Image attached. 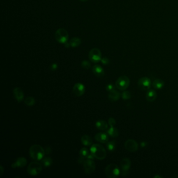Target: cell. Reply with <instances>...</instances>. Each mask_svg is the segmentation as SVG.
<instances>
[{
  "mask_svg": "<svg viewBox=\"0 0 178 178\" xmlns=\"http://www.w3.org/2000/svg\"><path fill=\"white\" fill-rule=\"evenodd\" d=\"M90 152L97 159L103 160L107 156V152L102 145L98 144L92 145L90 147Z\"/></svg>",
  "mask_w": 178,
  "mask_h": 178,
  "instance_id": "2",
  "label": "cell"
},
{
  "mask_svg": "<svg viewBox=\"0 0 178 178\" xmlns=\"http://www.w3.org/2000/svg\"><path fill=\"white\" fill-rule=\"evenodd\" d=\"M42 167L41 163L37 161L32 162L29 164L27 168V172L32 176L38 175L42 171Z\"/></svg>",
  "mask_w": 178,
  "mask_h": 178,
  "instance_id": "4",
  "label": "cell"
},
{
  "mask_svg": "<svg viewBox=\"0 0 178 178\" xmlns=\"http://www.w3.org/2000/svg\"><path fill=\"white\" fill-rule=\"evenodd\" d=\"M115 87H116L115 85V86L113 84H108V85H107V86H106V90H107L108 92H112L113 90H115Z\"/></svg>",
  "mask_w": 178,
  "mask_h": 178,
  "instance_id": "30",
  "label": "cell"
},
{
  "mask_svg": "<svg viewBox=\"0 0 178 178\" xmlns=\"http://www.w3.org/2000/svg\"><path fill=\"white\" fill-rule=\"evenodd\" d=\"M157 95L156 92L154 89H149L147 92L146 98L148 101L153 102L156 99Z\"/></svg>",
  "mask_w": 178,
  "mask_h": 178,
  "instance_id": "18",
  "label": "cell"
},
{
  "mask_svg": "<svg viewBox=\"0 0 178 178\" xmlns=\"http://www.w3.org/2000/svg\"><path fill=\"white\" fill-rule=\"evenodd\" d=\"M13 94L14 97L18 102H21L24 100V92L21 88L15 87L13 90Z\"/></svg>",
  "mask_w": 178,
  "mask_h": 178,
  "instance_id": "15",
  "label": "cell"
},
{
  "mask_svg": "<svg viewBox=\"0 0 178 178\" xmlns=\"http://www.w3.org/2000/svg\"><path fill=\"white\" fill-rule=\"evenodd\" d=\"M81 40L79 38L74 37L70 40V44L72 47L76 48L79 47L81 44Z\"/></svg>",
  "mask_w": 178,
  "mask_h": 178,
  "instance_id": "24",
  "label": "cell"
},
{
  "mask_svg": "<svg viewBox=\"0 0 178 178\" xmlns=\"http://www.w3.org/2000/svg\"><path fill=\"white\" fill-rule=\"evenodd\" d=\"M96 126L99 130H106L108 128V125L106 121L103 120H99L96 122Z\"/></svg>",
  "mask_w": 178,
  "mask_h": 178,
  "instance_id": "22",
  "label": "cell"
},
{
  "mask_svg": "<svg viewBox=\"0 0 178 178\" xmlns=\"http://www.w3.org/2000/svg\"><path fill=\"white\" fill-rule=\"evenodd\" d=\"M53 160L51 158L49 157H43L41 159V163L45 167H49L52 164Z\"/></svg>",
  "mask_w": 178,
  "mask_h": 178,
  "instance_id": "25",
  "label": "cell"
},
{
  "mask_svg": "<svg viewBox=\"0 0 178 178\" xmlns=\"http://www.w3.org/2000/svg\"><path fill=\"white\" fill-rule=\"evenodd\" d=\"M101 61L102 64H103L105 65H107L109 63V60L107 58H106V57L101 59Z\"/></svg>",
  "mask_w": 178,
  "mask_h": 178,
  "instance_id": "32",
  "label": "cell"
},
{
  "mask_svg": "<svg viewBox=\"0 0 178 178\" xmlns=\"http://www.w3.org/2000/svg\"><path fill=\"white\" fill-rule=\"evenodd\" d=\"M29 155L32 159L39 161L41 160L45 156L46 152L45 149L39 145L35 144L30 147L29 149Z\"/></svg>",
  "mask_w": 178,
  "mask_h": 178,
  "instance_id": "1",
  "label": "cell"
},
{
  "mask_svg": "<svg viewBox=\"0 0 178 178\" xmlns=\"http://www.w3.org/2000/svg\"><path fill=\"white\" fill-rule=\"evenodd\" d=\"M55 39L58 42L65 44L68 42V32L64 28L58 29L55 34Z\"/></svg>",
  "mask_w": 178,
  "mask_h": 178,
  "instance_id": "6",
  "label": "cell"
},
{
  "mask_svg": "<svg viewBox=\"0 0 178 178\" xmlns=\"http://www.w3.org/2000/svg\"><path fill=\"white\" fill-rule=\"evenodd\" d=\"M81 1H83V2H85V1H88V0H81Z\"/></svg>",
  "mask_w": 178,
  "mask_h": 178,
  "instance_id": "38",
  "label": "cell"
},
{
  "mask_svg": "<svg viewBox=\"0 0 178 178\" xmlns=\"http://www.w3.org/2000/svg\"><path fill=\"white\" fill-rule=\"evenodd\" d=\"M121 97L123 100H128L131 98V94L130 92L128 90H126L122 93L121 94Z\"/></svg>",
  "mask_w": 178,
  "mask_h": 178,
  "instance_id": "28",
  "label": "cell"
},
{
  "mask_svg": "<svg viewBox=\"0 0 178 178\" xmlns=\"http://www.w3.org/2000/svg\"><path fill=\"white\" fill-rule=\"evenodd\" d=\"M147 144L146 143V142L143 141L141 143V146L142 147H144Z\"/></svg>",
  "mask_w": 178,
  "mask_h": 178,
  "instance_id": "36",
  "label": "cell"
},
{
  "mask_svg": "<svg viewBox=\"0 0 178 178\" xmlns=\"http://www.w3.org/2000/svg\"><path fill=\"white\" fill-rule=\"evenodd\" d=\"M88 57L92 62L98 63L101 60V52L99 49L94 48L90 51Z\"/></svg>",
  "mask_w": 178,
  "mask_h": 178,
  "instance_id": "9",
  "label": "cell"
},
{
  "mask_svg": "<svg viewBox=\"0 0 178 178\" xmlns=\"http://www.w3.org/2000/svg\"><path fill=\"white\" fill-rule=\"evenodd\" d=\"M152 87L156 89H161L165 85V82L161 79H157L152 83Z\"/></svg>",
  "mask_w": 178,
  "mask_h": 178,
  "instance_id": "21",
  "label": "cell"
},
{
  "mask_svg": "<svg viewBox=\"0 0 178 178\" xmlns=\"http://www.w3.org/2000/svg\"><path fill=\"white\" fill-rule=\"evenodd\" d=\"M108 150L110 152H113L115 150L116 147V141L113 140L112 141H108L106 145Z\"/></svg>",
  "mask_w": 178,
  "mask_h": 178,
  "instance_id": "26",
  "label": "cell"
},
{
  "mask_svg": "<svg viewBox=\"0 0 178 178\" xmlns=\"http://www.w3.org/2000/svg\"><path fill=\"white\" fill-rule=\"evenodd\" d=\"M92 72L96 76L101 77L105 75V71L99 65H95L92 67Z\"/></svg>",
  "mask_w": 178,
  "mask_h": 178,
  "instance_id": "17",
  "label": "cell"
},
{
  "mask_svg": "<svg viewBox=\"0 0 178 178\" xmlns=\"http://www.w3.org/2000/svg\"><path fill=\"white\" fill-rule=\"evenodd\" d=\"M120 166L122 171L121 175L123 177H126L128 175L129 170L131 168V161L130 159L128 158H123V159L121 161Z\"/></svg>",
  "mask_w": 178,
  "mask_h": 178,
  "instance_id": "7",
  "label": "cell"
},
{
  "mask_svg": "<svg viewBox=\"0 0 178 178\" xmlns=\"http://www.w3.org/2000/svg\"><path fill=\"white\" fill-rule=\"evenodd\" d=\"M105 173L108 178H115L120 175V170L117 165L111 164L105 168Z\"/></svg>",
  "mask_w": 178,
  "mask_h": 178,
  "instance_id": "3",
  "label": "cell"
},
{
  "mask_svg": "<svg viewBox=\"0 0 178 178\" xmlns=\"http://www.w3.org/2000/svg\"><path fill=\"white\" fill-rule=\"evenodd\" d=\"M45 152L46 154H50L51 152H52V149L50 147H47L46 148H45Z\"/></svg>",
  "mask_w": 178,
  "mask_h": 178,
  "instance_id": "33",
  "label": "cell"
},
{
  "mask_svg": "<svg viewBox=\"0 0 178 178\" xmlns=\"http://www.w3.org/2000/svg\"><path fill=\"white\" fill-rule=\"evenodd\" d=\"M84 171L87 175H90L96 169V164L92 159H87L83 163Z\"/></svg>",
  "mask_w": 178,
  "mask_h": 178,
  "instance_id": "8",
  "label": "cell"
},
{
  "mask_svg": "<svg viewBox=\"0 0 178 178\" xmlns=\"http://www.w3.org/2000/svg\"><path fill=\"white\" fill-rule=\"evenodd\" d=\"M154 178H162V176H160V175H155V176H154Z\"/></svg>",
  "mask_w": 178,
  "mask_h": 178,
  "instance_id": "37",
  "label": "cell"
},
{
  "mask_svg": "<svg viewBox=\"0 0 178 178\" xmlns=\"http://www.w3.org/2000/svg\"><path fill=\"white\" fill-rule=\"evenodd\" d=\"M27 164V160L24 157H19L12 165L13 168H18L25 167Z\"/></svg>",
  "mask_w": 178,
  "mask_h": 178,
  "instance_id": "13",
  "label": "cell"
},
{
  "mask_svg": "<svg viewBox=\"0 0 178 178\" xmlns=\"http://www.w3.org/2000/svg\"><path fill=\"white\" fill-rule=\"evenodd\" d=\"M79 162L80 164H83L86 159H87V157L89 155V151L86 148H82L79 150Z\"/></svg>",
  "mask_w": 178,
  "mask_h": 178,
  "instance_id": "16",
  "label": "cell"
},
{
  "mask_svg": "<svg viewBox=\"0 0 178 178\" xmlns=\"http://www.w3.org/2000/svg\"><path fill=\"white\" fill-rule=\"evenodd\" d=\"M24 102L27 106H32L34 105L36 101L34 98L32 97H28L25 98Z\"/></svg>",
  "mask_w": 178,
  "mask_h": 178,
  "instance_id": "27",
  "label": "cell"
},
{
  "mask_svg": "<svg viewBox=\"0 0 178 178\" xmlns=\"http://www.w3.org/2000/svg\"><path fill=\"white\" fill-rule=\"evenodd\" d=\"M58 68V66L56 63H53L51 66V69L52 71H55Z\"/></svg>",
  "mask_w": 178,
  "mask_h": 178,
  "instance_id": "34",
  "label": "cell"
},
{
  "mask_svg": "<svg viewBox=\"0 0 178 178\" xmlns=\"http://www.w3.org/2000/svg\"><path fill=\"white\" fill-rule=\"evenodd\" d=\"M108 123H109V125L110 126V127H112V126H115L116 121L114 118H110L108 120Z\"/></svg>",
  "mask_w": 178,
  "mask_h": 178,
  "instance_id": "31",
  "label": "cell"
},
{
  "mask_svg": "<svg viewBox=\"0 0 178 178\" xmlns=\"http://www.w3.org/2000/svg\"><path fill=\"white\" fill-rule=\"evenodd\" d=\"M81 143L85 146H89L92 144V139L90 136L88 135H84L81 136Z\"/></svg>",
  "mask_w": 178,
  "mask_h": 178,
  "instance_id": "20",
  "label": "cell"
},
{
  "mask_svg": "<svg viewBox=\"0 0 178 178\" xmlns=\"http://www.w3.org/2000/svg\"><path fill=\"white\" fill-rule=\"evenodd\" d=\"M124 147L128 152H135L139 149V144L134 139H130L125 142Z\"/></svg>",
  "mask_w": 178,
  "mask_h": 178,
  "instance_id": "11",
  "label": "cell"
},
{
  "mask_svg": "<svg viewBox=\"0 0 178 178\" xmlns=\"http://www.w3.org/2000/svg\"><path fill=\"white\" fill-rule=\"evenodd\" d=\"M107 132L108 134L112 137H117L119 134L118 129L115 128L114 126L110 127V128L107 130Z\"/></svg>",
  "mask_w": 178,
  "mask_h": 178,
  "instance_id": "23",
  "label": "cell"
},
{
  "mask_svg": "<svg viewBox=\"0 0 178 178\" xmlns=\"http://www.w3.org/2000/svg\"><path fill=\"white\" fill-rule=\"evenodd\" d=\"M81 67L85 70H88L91 67V64L89 61L87 60L83 61L81 63Z\"/></svg>",
  "mask_w": 178,
  "mask_h": 178,
  "instance_id": "29",
  "label": "cell"
},
{
  "mask_svg": "<svg viewBox=\"0 0 178 178\" xmlns=\"http://www.w3.org/2000/svg\"><path fill=\"white\" fill-rule=\"evenodd\" d=\"M108 133L105 132H100L97 133L95 136V139L98 142L101 143H107L109 141V136Z\"/></svg>",
  "mask_w": 178,
  "mask_h": 178,
  "instance_id": "14",
  "label": "cell"
},
{
  "mask_svg": "<svg viewBox=\"0 0 178 178\" xmlns=\"http://www.w3.org/2000/svg\"><path fill=\"white\" fill-rule=\"evenodd\" d=\"M74 94L77 97L83 96L85 92V87L84 85L81 83H77L74 85L73 88Z\"/></svg>",
  "mask_w": 178,
  "mask_h": 178,
  "instance_id": "12",
  "label": "cell"
},
{
  "mask_svg": "<svg viewBox=\"0 0 178 178\" xmlns=\"http://www.w3.org/2000/svg\"><path fill=\"white\" fill-rule=\"evenodd\" d=\"M151 80L147 77H143L139 79L138 86L142 90H148L152 86Z\"/></svg>",
  "mask_w": 178,
  "mask_h": 178,
  "instance_id": "10",
  "label": "cell"
},
{
  "mask_svg": "<svg viewBox=\"0 0 178 178\" xmlns=\"http://www.w3.org/2000/svg\"><path fill=\"white\" fill-rule=\"evenodd\" d=\"M0 169H1V175H2L3 174V172H4V170H3V166L1 165V167H0Z\"/></svg>",
  "mask_w": 178,
  "mask_h": 178,
  "instance_id": "35",
  "label": "cell"
},
{
  "mask_svg": "<svg viewBox=\"0 0 178 178\" xmlns=\"http://www.w3.org/2000/svg\"><path fill=\"white\" fill-rule=\"evenodd\" d=\"M130 84V81L128 76H121L117 79L115 82V86L120 90H125L128 88Z\"/></svg>",
  "mask_w": 178,
  "mask_h": 178,
  "instance_id": "5",
  "label": "cell"
},
{
  "mask_svg": "<svg viewBox=\"0 0 178 178\" xmlns=\"http://www.w3.org/2000/svg\"><path fill=\"white\" fill-rule=\"evenodd\" d=\"M120 96V93L119 92L115 89L112 92H109L108 94V98L111 101H116L119 99Z\"/></svg>",
  "mask_w": 178,
  "mask_h": 178,
  "instance_id": "19",
  "label": "cell"
}]
</instances>
